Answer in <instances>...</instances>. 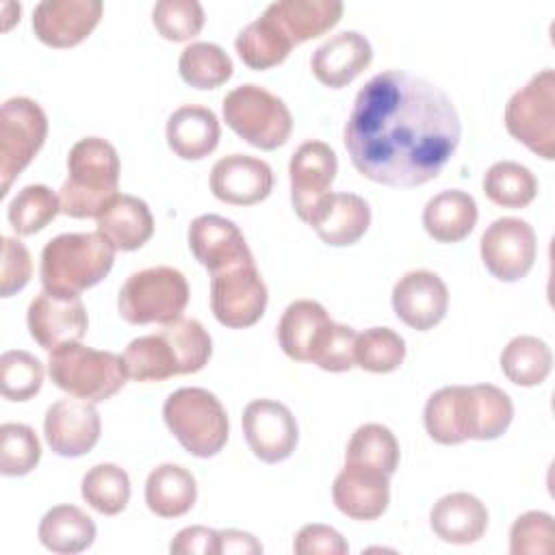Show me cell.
<instances>
[{"label": "cell", "instance_id": "6da1fadb", "mask_svg": "<svg viewBox=\"0 0 555 555\" xmlns=\"http://www.w3.org/2000/svg\"><path fill=\"white\" fill-rule=\"evenodd\" d=\"M453 100L403 69L375 74L358 91L345 124V147L360 176L386 186L434 180L460 145Z\"/></svg>", "mask_w": 555, "mask_h": 555}, {"label": "cell", "instance_id": "7a4b0ae2", "mask_svg": "<svg viewBox=\"0 0 555 555\" xmlns=\"http://www.w3.org/2000/svg\"><path fill=\"white\" fill-rule=\"evenodd\" d=\"M514 418L509 395L492 384L444 386L436 390L423 410V423L438 444L464 440H494L507 431Z\"/></svg>", "mask_w": 555, "mask_h": 555}, {"label": "cell", "instance_id": "3957f363", "mask_svg": "<svg viewBox=\"0 0 555 555\" xmlns=\"http://www.w3.org/2000/svg\"><path fill=\"white\" fill-rule=\"evenodd\" d=\"M119 156L102 137L76 141L67 156V180L59 191L61 212L74 219L100 217L117 195Z\"/></svg>", "mask_w": 555, "mask_h": 555}, {"label": "cell", "instance_id": "277c9868", "mask_svg": "<svg viewBox=\"0 0 555 555\" xmlns=\"http://www.w3.org/2000/svg\"><path fill=\"white\" fill-rule=\"evenodd\" d=\"M115 247L100 232H67L46 243L41 251L43 291L78 297L102 282L115 262Z\"/></svg>", "mask_w": 555, "mask_h": 555}, {"label": "cell", "instance_id": "5b68a950", "mask_svg": "<svg viewBox=\"0 0 555 555\" xmlns=\"http://www.w3.org/2000/svg\"><path fill=\"white\" fill-rule=\"evenodd\" d=\"M48 373L56 388L91 403L111 399L128 379L121 356L80 343H69L50 351Z\"/></svg>", "mask_w": 555, "mask_h": 555}, {"label": "cell", "instance_id": "8992f818", "mask_svg": "<svg viewBox=\"0 0 555 555\" xmlns=\"http://www.w3.org/2000/svg\"><path fill=\"white\" fill-rule=\"evenodd\" d=\"M163 418L176 440L195 457L217 455L230 434L221 401L206 388H178L163 405Z\"/></svg>", "mask_w": 555, "mask_h": 555}, {"label": "cell", "instance_id": "52a82bcc", "mask_svg": "<svg viewBox=\"0 0 555 555\" xmlns=\"http://www.w3.org/2000/svg\"><path fill=\"white\" fill-rule=\"evenodd\" d=\"M189 304V282L173 267H147L126 278L117 295V310L130 325L169 323Z\"/></svg>", "mask_w": 555, "mask_h": 555}, {"label": "cell", "instance_id": "ba28073f", "mask_svg": "<svg viewBox=\"0 0 555 555\" xmlns=\"http://www.w3.org/2000/svg\"><path fill=\"white\" fill-rule=\"evenodd\" d=\"M223 121L249 145L275 150L293 132V115L282 98L258 85H241L223 98Z\"/></svg>", "mask_w": 555, "mask_h": 555}, {"label": "cell", "instance_id": "9c48e42d", "mask_svg": "<svg viewBox=\"0 0 555 555\" xmlns=\"http://www.w3.org/2000/svg\"><path fill=\"white\" fill-rule=\"evenodd\" d=\"M507 132L544 160L555 158V72L551 67L531 76L505 104Z\"/></svg>", "mask_w": 555, "mask_h": 555}, {"label": "cell", "instance_id": "30bf717a", "mask_svg": "<svg viewBox=\"0 0 555 555\" xmlns=\"http://www.w3.org/2000/svg\"><path fill=\"white\" fill-rule=\"evenodd\" d=\"M48 117L43 108L24 95L9 98L0 111V195L30 165L43 147Z\"/></svg>", "mask_w": 555, "mask_h": 555}, {"label": "cell", "instance_id": "8fae6325", "mask_svg": "<svg viewBox=\"0 0 555 555\" xmlns=\"http://www.w3.org/2000/svg\"><path fill=\"white\" fill-rule=\"evenodd\" d=\"M267 299V284L254 258L210 273V308L225 327L254 325L264 314Z\"/></svg>", "mask_w": 555, "mask_h": 555}, {"label": "cell", "instance_id": "7c38bea8", "mask_svg": "<svg viewBox=\"0 0 555 555\" xmlns=\"http://www.w3.org/2000/svg\"><path fill=\"white\" fill-rule=\"evenodd\" d=\"M479 254L486 269L501 282H518L525 278L538 254L533 228L518 217H501L492 221L479 241Z\"/></svg>", "mask_w": 555, "mask_h": 555}, {"label": "cell", "instance_id": "4fadbf2b", "mask_svg": "<svg viewBox=\"0 0 555 555\" xmlns=\"http://www.w3.org/2000/svg\"><path fill=\"white\" fill-rule=\"evenodd\" d=\"M243 434L251 453L264 464H278L293 455L299 427L293 412L275 399H254L243 410Z\"/></svg>", "mask_w": 555, "mask_h": 555}, {"label": "cell", "instance_id": "5bb4252c", "mask_svg": "<svg viewBox=\"0 0 555 555\" xmlns=\"http://www.w3.org/2000/svg\"><path fill=\"white\" fill-rule=\"evenodd\" d=\"M26 323L35 343L48 351L80 343L89 325L80 297H63L50 291H41L28 304Z\"/></svg>", "mask_w": 555, "mask_h": 555}, {"label": "cell", "instance_id": "9a60e30c", "mask_svg": "<svg viewBox=\"0 0 555 555\" xmlns=\"http://www.w3.org/2000/svg\"><path fill=\"white\" fill-rule=\"evenodd\" d=\"M336 152L323 141L301 143L288 165L291 176V204L301 221L308 223L319 202L332 193L330 186L336 178Z\"/></svg>", "mask_w": 555, "mask_h": 555}, {"label": "cell", "instance_id": "2e32d148", "mask_svg": "<svg viewBox=\"0 0 555 555\" xmlns=\"http://www.w3.org/2000/svg\"><path fill=\"white\" fill-rule=\"evenodd\" d=\"M100 414L91 401L59 399L43 418V434L50 449L61 457H80L100 440Z\"/></svg>", "mask_w": 555, "mask_h": 555}, {"label": "cell", "instance_id": "e0dca14e", "mask_svg": "<svg viewBox=\"0 0 555 555\" xmlns=\"http://www.w3.org/2000/svg\"><path fill=\"white\" fill-rule=\"evenodd\" d=\"M392 310L412 330L427 332L438 325L449 308V291L442 278L427 269L403 273L392 286Z\"/></svg>", "mask_w": 555, "mask_h": 555}, {"label": "cell", "instance_id": "ac0fdd59", "mask_svg": "<svg viewBox=\"0 0 555 555\" xmlns=\"http://www.w3.org/2000/svg\"><path fill=\"white\" fill-rule=\"evenodd\" d=\"M102 11L100 0H41L33 11V30L50 48H72L91 35Z\"/></svg>", "mask_w": 555, "mask_h": 555}, {"label": "cell", "instance_id": "d6986e66", "mask_svg": "<svg viewBox=\"0 0 555 555\" xmlns=\"http://www.w3.org/2000/svg\"><path fill=\"white\" fill-rule=\"evenodd\" d=\"M332 499L338 512L353 520H375L390 503V475L345 462L332 486Z\"/></svg>", "mask_w": 555, "mask_h": 555}, {"label": "cell", "instance_id": "ffe728a7", "mask_svg": "<svg viewBox=\"0 0 555 555\" xmlns=\"http://www.w3.org/2000/svg\"><path fill=\"white\" fill-rule=\"evenodd\" d=\"M273 171L269 163L249 154H230L210 169V191L217 199L232 206H251L269 197Z\"/></svg>", "mask_w": 555, "mask_h": 555}, {"label": "cell", "instance_id": "44dd1931", "mask_svg": "<svg viewBox=\"0 0 555 555\" xmlns=\"http://www.w3.org/2000/svg\"><path fill=\"white\" fill-rule=\"evenodd\" d=\"M189 247L210 273L254 258L238 225L221 215L195 217L189 225Z\"/></svg>", "mask_w": 555, "mask_h": 555}, {"label": "cell", "instance_id": "7402d4cb", "mask_svg": "<svg viewBox=\"0 0 555 555\" xmlns=\"http://www.w3.org/2000/svg\"><path fill=\"white\" fill-rule=\"evenodd\" d=\"M373 59V48L369 39L358 30H343L323 41L310 59L314 78L330 87H347L356 76H360Z\"/></svg>", "mask_w": 555, "mask_h": 555}, {"label": "cell", "instance_id": "603a6c76", "mask_svg": "<svg viewBox=\"0 0 555 555\" xmlns=\"http://www.w3.org/2000/svg\"><path fill=\"white\" fill-rule=\"evenodd\" d=\"M334 321L314 299H297L286 306L278 323V340L282 351L297 362H314L330 336Z\"/></svg>", "mask_w": 555, "mask_h": 555}, {"label": "cell", "instance_id": "cb8c5ba5", "mask_svg": "<svg viewBox=\"0 0 555 555\" xmlns=\"http://www.w3.org/2000/svg\"><path fill=\"white\" fill-rule=\"evenodd\" d=\"M308 223L325 245L347 247L358 243L369 230L371 208L366 199L356 193H327Z\"/></svg>", "mask_w": 555, "mask_h": 555}, {"label": "cell", "instance_id": "d4e9b609", "mask_svg": "<svg viewBox=\"0 0 555 555\" xmlns=\"http://www.w3.org/2000/svg\"><path fill=\"white\" fill-rule=\"evenodd\" d=\"M429 525L447 544H473L488 529V509L470 492H451L434 503Z\"/></svg>", "mask_w": 555, "mask_h": 555}, {"label": "cell", "instance_id": "484cf974", "mask_svg": "<svg viewBox=\"0 0 555 555\" xmlns=\"http://www.w3.org/2000/svg\"><path fill=\"white\" fill-rule=\"evenodd\" d=\"M167 145L184 160H199L215 152L221 137L217 115L199 104H184L167 119Z\"/></svg>", "mask_w": 555, "mask_h": 555}, {"label": "cell", "instance_id": "4316f807", "mask_svg": "<svg viewBox=\"0 0 555 555\" xmlns=\"http://www.w3.org/2000/svg\"><path fill=\"white\" fill-rule=\"evenodd\" d=\"M98 232L119 251L143 247L154 234L150 206L134 195H115L98 217Z\"/></svg>", "mask_w": 555, "mask_h": 555}, {"label": "cell", "instance_id": "83f0119b", "mask_svg": "<svg viewBox=\"0 0 555 555\" xmlns=\"http://www.w3.org/2000/svg\"><path fill=\"white\" fill-rule=\"evenodd\" d=\"M293 46L325 35L343 15L338 0H280L264 9Z\"/></svg>", "mask_w": 555, "mask_h": 555}, {"label": "cell", "instance_id": "f1b7e54d", "mask_svg": "<svg viewBox=\"0 0 555 555\" xmlns=\"http://www.w3.org/2000/svg\"><path fill=\"white\" fill-rule=\"evenodd\" d=\"M477 217L475 197L466 191L449 189L436 193L425 204L423 228L438 243H460L473 232Z\"/></svg>", "mask_w": 555, "mask_h": 555}, {"label": "cell", "instance_id": "f546056e", "mask_svg": "<svg viewBox=\"0 0 555 555\" xmlns=\"http://www.w3.org/2000/svg\"><path fill=\"white\" fill-rule=\"evenodd\" d=\"M197 499L195 477L180 464L165 462L145 479V503L160 518L184 516Z\"/></svg>", "mask_w": 555, "mask_h": 555}, {"label": "cell", "instance_id": "4dcf8cb0", "mask_svg": "<svg viewBox=\"0 0 555 555\" xmlns=\"http://www.w3.org/2000/svg\"><path fill=\"white\" fill-rule=\"evenodd\" d=\"M39 542L59 555L87 551L95 540V522L76 505H54L39 522Z\"/></svg>", "mask_w": 555, "mask_h": 555}, {"label": "cell", "instance_id": "1f68e13d", "mask_svg": "<svg viewBox=\"0 0 555 555\" xmlns=\"http://www.w3.org/2000/svg\"><path fill=\"white\" fill-rule=\"evenodd\" d=\"M234 48L247 67L262 72L280 65L288 56L293 43L275 24V20L264 11L236 35Z\"/></svg>", "mask_w": 555, "mask_h": 555}, {"label": "cell", "instance_id": "d6a6232c", "mask_svg": "<svg viewBox=\"0 0 555 555\" xmlns=\"http://www.w3.org/2000/svg\"><path fill=\"white\" fill-rule=\"evenodd\" d=\"M553 366L551 347L538 336H516L501 351L503 375L522 388L540 386Z\"/></svg>", "mask_w": 555, "mask_h": 555}, {"label": "cell", "instance_id": "836d02e7", "mask_svg": "<svg viewBox=\"0 0 555 555\" xmlns=\"http://www.w3.org/2000/svg\"><path fill=\"white\" fill-rule=\"evenodd\" d=\"M121 358L128 377L134 382H163L180 375L176 351L160 332L134 338Z\"/></svg>", "mask_w": 555, "mask_h": 555}, {"label": "cell", "instance_id": "e575fe53", "mask_svg": "<svg viewBox=\"0 0 555 555\" xmlns=\"http://www.w3.org/2000/svg\"><path fill=\"white\" fill-rule=\"evenodd\" d=\"M486 197L503 208H525L538 195L533 171L516 160H499L483 173Z\"/></svg>", "mask_w": 555, "mask_h": 555}, {"label": "cell", "instance_id": "d590c367", "mask_svg": "<svg viewBox=\"0 0 555 555\" xmlns=\"http://www.w3.org/2000/svg\"><path fill=\"white\" fill-rule=\"evenodd\" d=\"M180 76L195 89H217L232 76V59L228 52L210 41H193L180 52Z\"/></svg>", "mask_w": 555, "mask_h": 555}, {"label": "cell", "instance_id": "8d00e7d4", "mask_svg": "<svg viewBox=\"0 0 555 555\" xmlns=\"http://www.w3.org/2000/svg\"><path fill=\"white\" fill-rule=\"evenodd\" d=\"M80 494L95 512L115 516L124 512L130 501V477L117 464H95L85 473Z\"/></svg>", "mask_w": 555, "mask_h": 555}, {"label": "cell", "instance_id": "74e56055", "mask_svg": "<svg viewBox=\"0 0 555 555\" xmlns=\"http://www.w3.org/2000/svg\"><path fill=\"white\" fill-rule=\"evenodd\" d=\"M345 462L364 464L392 477L399 466V442L395 434L379 423L360 425L347 444Z\"/></svg>", "mask_w": 555, "mask_h": 555}, {"label": "cell", "instance_id": "f35d334b", "mask_svg": "<svg viewBox=\"0 0 555 555\" xmlns=\"http://www.w3.org/2000/svg\"><path fill=\"white\" fill-rule=\"evenodd\" d=\"M59 212L61 199L52 189L46 184H28L9 202L7 217L17 234L28 236L41 232Z\"/></svg>", "mask_w": 555, "mask_h": 555}, {"label": "cell", "instance_id": "ab89813d", "mask_svg": "<svg viewBox=\"0 0 555 555\" xmlns=\"http://www.w3.org/2000/svg\"><path fill=\"white\" fill-rule=\"evenodd\" d=\"M158 332L173 347L180 364V375L197 373L208 364L212 353V340L199 321L178 317L176 321L165 323Z\"/></svg>", "mask_w": 555, "mask_h": 555}, {"label": "cell", "instance_id": "60d3db41", "mask_svg": "<svg viewBox=\"0 0 555 555\" xmlns=\"http://www.w3.org/2000/svg\"><path fill=\"white\" fill-rule=\"evenodd\" d=\"M353 360L369 373H390L405 360V340L390 327H369L356 338Z\"/></svg>", "mask_w": 555, "mask_h": 555}, {"label": "cell", "instance_id": "b9f144b4", "mask_svg": "<svg viewBox=\"0 0 555 555\" xmlns=\"http://www.w3.org/2000/svg\"><path fill=\"white\" fill-rule=\"evenodd\" d=\"M43 384V364L24 349H9L0 356V392L9 401L33 399Z\"/></svg>", "mask_w": 555, "mask_h": 555}, {"label": "cell", "instance_id": "7bdbcfd3", "mask_svg": "<svg viewBox=\"0 0 555 555\" xmlns=\"http://www.w3.org/2000/svg\"><path fill=\"white\" fill-rule=\"evenodd\" d=\"M41 460V444L33 427L2 423L0 427V473L4 477L28 475Z\"/></svg>", "mask_w": 555, "mask_h": 555}, {"label": "cell", "instance_id": "ee69618b", "mask_svg": "<svg viewBox=\"0 0 555 555\" xmlns=\"http://www.w3.org/2000/svg\"><path fill=\"white\" fill-rule=\"evenodd\" d=\"M204 9L197 0H158L152 9V24L169 41H189L204 26Z\"/></svg>", "mask_w": 555, "mask_h": 555}, {"label": "cell", "instance_id": "f6af8a7d", "mask_svg": "<svg viewBox=\"0 0 555 555\" xmlns=\"http://www.w3.org/2000/svg\"><path fill=\"white\" fill-rule=\"evenodd\" d=\"M555 548L553 516L540 509L520 514L509 529L512 555H548Z\"/></svg>", "mask_w": 555, "mask_h": 555}, {"label": "cell", "instance_id": "bcb514c9", "mask_svg": "<svg viewBox=\"0 0 555 555\" xmlns=\"http://www.w3.org/2000/svg\"><path fill=\"white\" fill-rule=\"evenodd\" d=\"M33 275V260L26 245L13 236L2 238V260H0V293L11 297L20 293Z\"/></svg>", "mask_w": 555, "mask_h": 555}, {"label": "cell", "instance_id": "7dc6e473", "mask_svg": "<svg viewBox=\"0 0 555 555\" xmlns=\"http://www.w3.org/2000/svg\"><path fill=\"white\" fill-rule=\"evenodd\" d=\"M356 338H358V332L353 327L343 325V323H334L332 330H330L327 340L323 343L321 351L314 358V364L323 371H330V373L349 371L351 366H356V360H353Z\"/></svg>", "mask_w": 555, "mask_h": 555}, {"label": "cell", "instance_id": "c3c4849f", "mask_svg": "<svg viewBox=\"0 0 555 555\" xmlns=\"http://www.w3.org/2000/svg\"><path fill=\"white\" fill-rule=\"evenodd\" d=\"M293 551L297 555H314V553L345 555V553H349V544L334 527L312 522V525H304L299 529V533L295 535V542H293Z\"/></svg>", "mask_w": 555, "mask_h": 555}, {"label": "cell", "instance_id": "681fc988", "mask_svg": "<svg viewBox=\"0 0 555 555\" xmlns=\"http://www.w3.org/2000/svg\"><path fill=\"white\" fill-rule=\"evenodd\" d=\"M173 555H219V531L195 525L176 533L169 544Z\"/></svg>", "mask_w": 555, "mask_h": 555}, {"label": "cell", "instance_id": "f907efd6", "mask_svg": "<svg viewBox=\"0 0 555 555\" xmlns=\"http://www.w3.org/2000/svg\"><path fill=\"white\" fill-rule=\"evenodd\" d=\"M219 553L258 555V553H262V544L247 531L225 529V531H219Z\"/></svg>", "mask_w": 555, "mask_h": 555}]
</instances>
